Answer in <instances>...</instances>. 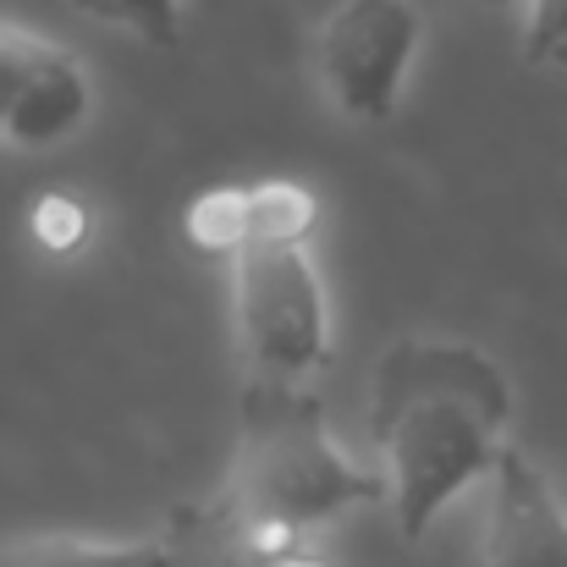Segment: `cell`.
<instances>
[{"label":"cell","instance_id":"10","mask_svg":"<svg viewBox=\"0 0 567 567\" xmlns=\"http://www.w3.org/2000/svg\"><path fill=\"white\" fill-rule=\"evenodd\" d=\"M94 22H111L155 50H172L183 39V0H72Z\"/></svg>","mask_w":567,"mask_h":567},{"label":"cell","instance_id":"12","mask_svg":"<svg viewBox=\"0 0 567 567\" xmlns=\"http://www.w3.org/2000/svg\"><path fill=\"white\" fill-rule=\"evenodd\" d=\"M89 226L94 220H89L83 198H72V193H39L28 209V237L44 254H78L89 243Z\"/></svg>","mask_w":567,"mask_h":567},{"label":"cell","instance_id":"2","mask_svg":"<svg viewBox=\"0 0 567 567\" xmlns=\"http://www.w3.org/2000/svg\"><path fill=\"white\" fill-rule=\"evenodd\" d=\"M215 502L254 546L303 551L320 524L385 502V474L331 441L315 385L243 380V441Z\"/></svg>","mask_w":567,"mask_h":567},{"label":"cell","instance_id":"1","mask_svg":"<svg viewBox=\"0 0 567 567\" xmlns=\"http://www.w3.org/2000/svg\"><path fill=\"white\" fill-rule=\"evenodd\" d=\"M507 419L513 385L474 342L408 337L380 353L370 435L385 463V502L402 540H424L474 480L496 474L507 452Z\"/></svg>","mask_w":567,"mask_h":567},{"label":"cell","instance_id":"6","mask_svg":"<svg viewBox=\"0 0 567 567\" xmlns=\"http://www.w3.org/2000/svg\"><path fill=\"white\" fill-rule=\"evenodd\" d=\"M485 567H567V507L518 446L502 452L491 474V529Z\"/></svg>","mask_w":567,"mask_h":567},{"label":"cell","instance_id":"8","mask_svg":"<svg viewBox=\"0 0 567 567\" xmlns=\"http://www.w3.org/2000/svg\"><path fill=\"white\" fill-rule=\"evenodd\" d=\"M166 535L94 540V535H6L0 567H166Z\"/></svg>","mask_w":567,"mask_h":567},{"label":"cell","instance_id":"3","mask_svg":"<svg viewBox=\"0 0 567 567\" xmlns=\"http://www.w3.org/2000/svg\"><path fill=\"white\" fill-rule=\"evenodd\" d=\"M231 320L248 380L309 385L331 364V298L309 243L254 237L231 259Z\"/></svg>","mask_w":567,"mask_h":567},{"label":"cell","instance_id":"5","mask_svg":"<svg viewBox=\"0 0 567 567\" xmlns=\"http://www.w3.org/2000/svg\"><path fill=\"white\" fill-rule=\"evenodd\" d=\"M94 116L89 66L28 22L0 17V144L55 150Z\"/></svg>","mask_w":567,"mask_h":567},{"label":"cell","instance_id":"14","mask_svg":"<svg viewBox=\"0 0 567 567\" xmlns=\"http://www.w3.org/2000/svg\"><path fill=\"white\" fill-rule=\"evenodd\" d=\"M491 6H513V0H491Z\"/></svg>","mask_w":567,"mask_h":567},{"label":"cell","instance_id":"4","mask_svg":"<svg viewBox=\"0 0 567 567\" xmlns=\"http://www.w3.org/2000/svg\"><path fill=\"white\" fill-rule=\"evenodd\" d=\"M419 44L424 17L413 0H337L315 33V78L348 122L380 127L402 105Z\"/></svg>","mask_w":567,"mask_h":567},{"label":"cell","instance_id":"9","mask_svg":"<svg viewBox=\"0 0 567 567\" xmlns=\"http://www.w3.org/2000/svg\"><path fill=\"white\" fill-rule=\"evenodd\" d=\"M188 243L198 254L237 259L254 243V188H209L188 204Z\"/></svg>","mask_w":567,"mask_h":567},{"label":"cell","instance_id":"7","mask_svg":"<svg viewBox=\"0 0 567 567\" xmlns=\"http://www.w3.org/2000/svg\"><path fill=\"white\" fill-rule=\"evenodd\" d=\"M166 567H281V557L292 551H265L254 546L220 502H198V507H177L166 524Z\"/></svg>","mask_w":567,"mask_h":567},{"label":"cell","instance_id":"13","mask_svg":"<svg viewBox=\"0 0 567 567\" xmlns=\"http://www.w3.org/2000/svg\"><path fill=\"white\" fill-rule=\"evenodd\" d=\"M524 55L535 66H567V0H529Z\"/></svg>","mask_w":567,"mask_h":567},{"label":"cell","instance_id":"11","mask_svg":"<svg viewBox=\"0 0 567 567\" xmlns=\"http://www.w3.org/2000/svg\"><path fill=\"white\" fill-rule=\"evenodd\" d=\"M315 220H320V204H315L309 188H298V183H254V237L309 243Z\"/></svg>","mask_w":567,"mask_h":567}]
</instances>
